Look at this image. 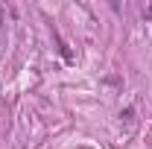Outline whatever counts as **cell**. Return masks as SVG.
Instances as JSON below:
<instances>
[{
  "label": "cell",
  "mask_w": 152,
  "mask_h": 149,
  "mask_svg": "<svg viewBox=\"0 0 152 149\" xmlns=\"http://www.w3.org/2000/svg\"><path fill=\"white\" fill-rule=\"evenodd\" d=\"M146 15H149V18H152V6H149V9H146Z\"/></svg>",
  "instance_id": "6da1fadb"
}]
</instances>
